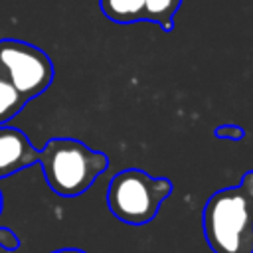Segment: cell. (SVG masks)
<instances>
[{
	"label": "cell",
	"mask_w": 253,
	"mask_h": 253,
	"mask_svg": "<svg viewBox=\"0 0 253 253\" xmlns=\"http://www.w3.org/2000/svg\"><path fill=\"white\" fill-rule=\"evenodd\" d=\"M202 223L213 253H253V170H247L237 186L210 196Z\"/></svg>",
	"instance_id": "1"
},
{
	"label": "cell",
	"mask_w": 253,
	"mask_h": 253,
	"mask_svg": "<svg viewBox=\"0 0 253 253\" xmlns=\"http://www.w3.org/2000/svg\"><path fill=\"white\" fill-rule=\"evenodd\" d=\"M38 162L42 164L47 186L63 198H75L87 192L95 178L109 168V156L105 152L67 136L49 138L40 150Z\"/></svg>",
	"instance_id": "2"
},
{
	"label": "cell",
	"mask_w": 253,
	"mask_h": 253,
	"mask_svg": "<svg viewBox=\"0 0 253 253\" xmlns=\"http://www.w3.org/2000/svg\"><path fill=\"white\" fill-rule=\"evenodd\" d=\"M174 186L170 178H156L138 168L117 172L107 190V206L111 213L128 225H144L152 221Z\"/></svg>",
	"instance_id": "3"
},
{
	"label": "cell",
	"mask_w": 253,
	"mask_h": 253,
	"mask_svg": "<svg viewBox=\"0 0 253 253\" xmlns=\"http://www.w3.org/2000/svg\"><path fill=\"white\" fill-rule=\"evenodd\" d=\"M0 73L26 101L42 95L53 81L49 55L22 40H0Z\"/></svg>",
	"instance_id": "4"
},
{
	"label": "cell",
	"mask_w": 253,
	"mask_h": 253,
	"mask_svg": "<svg viewBox=\"0 0 253 253\" xmlns=\"http://www.w3.org/2000/svg\"><path fill=\"white\" fill-rule=\"evenodd\" d=\"M40 158V150L14 126H0V178L30 168Z\"/></svg>",
	"instance_id": "5"
},
{
	"label": "cell",
	"mask_w": 253,
	"mask_h": 253,
	"mask_svg": "<svg viewBox=\"0 0 253 253\" xmlns=\"http://www.w3.org/2000/svg\"><path fill=\"white\" fill-rule=\"evenodd\" d=\"M99 8L105 18L121 26L144 22V0H99Z\"/></svg>",
	"instance_id": "6"
},
{
	"label": "cell",
	"mask_w": 253,
	"mask_h": 253,
	"mask_svg": "<svg viewBox=\"0 0 253 253\" xmlns=\"http://www.w3.org/2000/svg\"><path fill=\"white\" fill-rule=\"evenodd\" d=\"M180 6L182 0H144V20H150L164 32H170L174 28V16Z\"/></svg>",
	"instance_id": "7"
},
{
	"label": "cell",
	"mask_w": 253,
	"mask_h": 253,
	"mask_svg": "<svg viewBox=\"0 0 253 253\" xmlns=\"http://www.w3.org/2000/svg\"><path fill=\"white\" fill-rule=\"evenodd\" d=\"M26 105L28 101L6 79L0 77V126H4L10 119H14Z\"/></svg>",
	"instance_id": "8"
},
{
	"label": "cell",
	"mask_w": 253,
	"mask_h": 253,
	"mask_svg": "<svg viewBox=\"0 0 253 253\" xmlns=\"http://www.w3.org/2000/svg\"><path fill=\"white\" fill-rule=\"evenodd\" d=\"M2 204L4 202H2V192H0V213H2ZM0 247L4 251H16L20 247V237L8 227H0Z\"/></svg>",
	"instance_id": "9"
},
{
	"label": "cell",
	"mask_w": 253,
	"mask_h": 253,
	"mask_svg": "<svg viewBox=\"0 0 253 253\" xmlns=\"http://www.w3.org/2000/svg\"><path fill=\"white\" fill-rule=\"evenodd\" d=\"M215 138H223V140H241L245 136V128L239 125H219L213 130Z\"/></svg>",
	"instance_id": "10"
},
{
	"label": "cell",
	"mask_w": 253,
	"mask_h": 253,
	"mask_svg": "<svg viewBox=\"0 0 253 253\" xmlns=\"http://www.w3.org/2000/svg\"><path fill=\"white\" fill-rule=\"evenodd\" d=\"M51 253H87L83 249H77V247H63V249H55Z\"/></svg>",
	"instance_id": "11"
},
{
	"label": "cell",
	"mask_w": 253,
	"mask_h": 253,
	"mask_svg": "<svg viewBox=\"0 0 253 253\" xmlns=\"http://www.w3.org/2000/svg\"><path fill=\"white\" fill-rule=\"evenodd\" d=\"M0 77H2V73H0Z\"/></svg>",
	"instance_id": "12"
}]
</instances>
